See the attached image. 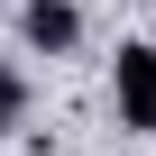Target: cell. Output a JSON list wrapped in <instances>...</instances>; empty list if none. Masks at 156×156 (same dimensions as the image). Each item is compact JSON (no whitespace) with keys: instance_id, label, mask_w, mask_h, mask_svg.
<instances>
[{"instance_id":"6da1fadb","label":"cell","mask_w":156,"mask_h":156,"mask_svg":"<svg viewBox=\"0 0 156 156\" xmlns=\"http://www.w3.org/2000/svg\"><path fill=\"white\" fill-rule=\"evenodd\" d=\"M110 101H119V129H156V46H119Z\"/></svg>"},{"instance_id":"7a4b0ae2","label":"cell","mask_w":156,"mask_h":156,"mask_svg":"<svg viewBox=\"0 0 156 156\" xmlns=\"http://www.w3.org/2000/svg\"><path fill=\"white\" fill-rule=\"evenodd\" d=\"M19 28H28V46H37V55H64L73 37H83V9H73V0H28Z\"/></svg>"},{"instance_id":"3957f363","label":"cell","mask_w":156,"mask_h":156,"mask_svg":"<svg viewBox=\"0 0 156 156\" xmlns=\"http://www.w3.org/2000/svg\"><path fill=\"white\" fill-rule=\"evenodd\" d=\"M19 101H28V83H19V73H0V129L19 119Z\"/></svg>"}]
</instances>
